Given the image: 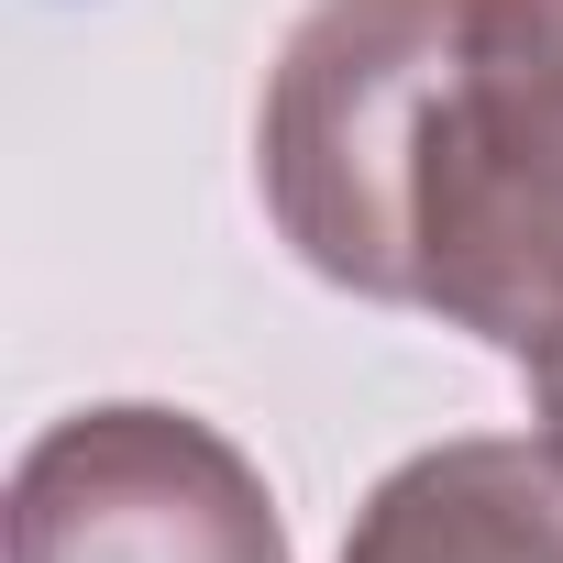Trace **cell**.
Wrapping results in <instances>:
<instances>
[{
    "mask_svg": "<svg viewBox=\"0 0 563 563\" xmlns=\"http://www.w3.org/2000/svg\"><path fill=\"white\" fill-rule=\"evenodd\" d=\"M288 254L497 354L563 343V0H321L254 111Z\"/></svg>",
    "mask_w": 563,
    "mask_h": 563,
    "instance_id": "cell-1",
    "label": "cell"
},
{
    "mask_svg": "<svg viewBox=\"0 0 563 563\" xmlns=\"http://www.w3.org/2000/svg\"><path fill=\"white\" fill-rule=\"evenodd\" d=\"M12 563H288L276 486L188 409H67L12 464Z\"/></svg>",
    "mask_w": 563,
    "mask_h": 563,
    "instance_id": "cell-2",
    "label": "cell"
},
{
    "mask_svg": "<svg viewBox=\"0 0 563 563\" xmlns=\"http://www.w3.org/2000/svg\"><path fill=\"white\" fill-rule=\"evenodd\" d=\"M343 563H563V453L552 442H431L365 508Z\"/></svg>",
    "mask_w": 563,
    "mask_h": 563,
    "instance_id": "cell-3",
    "label": "cell"
},
{
    "mask_svg": "<svg viewBox=\"0 0 563 563\" xmlns=\"http://www.w3.org/2000/svg\"><path fill=\"white\" fill-rule=\"evenodd\" d=\"M530 398H541V442L563 453V343H552V354H530Z\"/></svg>",
    "mask_w": 563,
    "mask_h": 563,
    "instance_id": "cell-4",
    "label": "cell"
}]
</instances>
